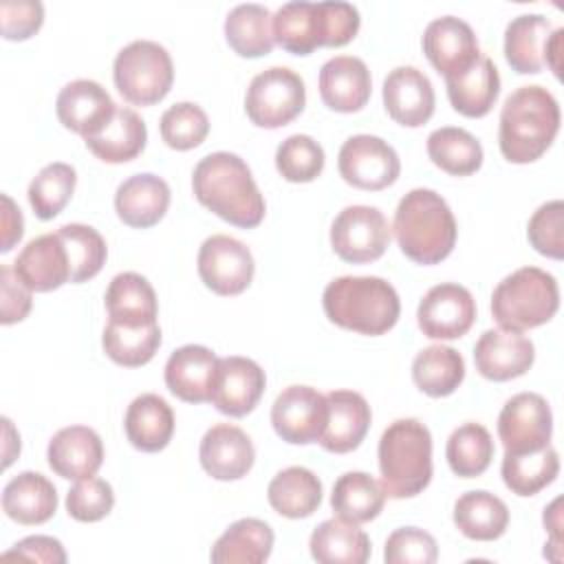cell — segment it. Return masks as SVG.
<instances>
[{"label": "cell", "instance_id": "39", "mask_svg": "<svg viewBox=\"0 0 564 564\" xmlns=\"http://www.w3.org/2000/svg\"><path fill=\"white\" fill-rule=\"evenodd\" d=\"M271 11L264 4L247 2L234 7L225 18L227 44L240 57H262L273 48Z\"/></svg>", "mask_w": 564, "mask_h": 564}, {"label": "cell", "instance_id": "29", "mask_svg": "<svg viewBox=\"0 0 564 564\" xmlns=\"http://www.w3.org/2000/svg\"><path fill=\"white\" fill-rule=\"evenodd\" d=\"M126 436L141 452H161L174 434V412L159 394L145 392L132 399L123 419Z\"/></svg>", "mask_w": 564, "mask_h": 564}, {"label": "cell", "instance_id": "49", "mask_svg": "<svg viewBox=\"0 0 564 564\" xmlns=\"http://www.w3.org/2000/svg\"><path fill=\"white\" fill-rule=\"evenodd\" d=\"M115 494L104 478H82L66 494V511L77 522H97L112 511Z\"/></svg>", "mask_w": 564, "mask_h": 564}, {"label": "cell", "instance_id": "37", "mask_svg": "<svg viewBox=\"0 0 564 564\" xmlns=\"http://www.w3.org/2000/svg\"><path fill=\"white\" fill-rule=\"evenodd\" d=\"M454 524L469 540L491 542L507 531L509 509L485 489L467 491L454 502Z\"/></svg>", "mask_w": 564, "mask_h": 564}, {"label": "cell", "instance_id": "14", "mask_svg": "<svg viewBox=\"0 0 564 564\" xmlns=\"http://www.w3.org/2000/svg\"><path fill=\"white\" fill-rule=\"evenodd\" d=\"M328 416L326 394L311 386L284 388L271 405V423L275 434L291 445L317 443Z\"/></svg>", "mask_w": 564, "mask_h": 564}, {"label": "cell", "instance_id": "12", "mask_svg": "<svg viewBox=\"0 0 564 564\" xmlns=\"http://www.w3.org/2000/svg\"><path fill=\"white\" fill-rule=\"evenodd\" d=\"M553 414L546 399L538 392L513 394L500 410L498 436L505 454L538 452L551 443Z\"/></svg>", "mask_w": 564, "mask_h": 564}, {"label": "cell", "instance_id": "51", "mask_svg": "<svg viewBox=\"0 0 564 564\" xmlns=\"http://www.w3.org/2000/svg\"><path fill=\"white\" fill-rule=\"evenodd\" d=\"M386 564H434L438 560L436 540L419 527L394 529L383 549Z\"/></svg>", "mask_w": 564, "mask_h": 564}, {"label": "cell", "instance_id": "24", "mask_svg": "<svg viewBox=\"0 0 564 564\" xmlns=\"http://www.w3.org/2000/svg\"><path fill=\"white\" fill-rule=\"evenodd\" d=\"M372 90V77L364 59L335 55L319 68V97L335 112L361 110Z\"/></svg>", "mask_w": 564, "mask_h": 564}, {"label": "cell", "instance_id": "44", "mask_svg": "<svg viewBox=\"0 0 564 564\" xmlns=\"http://www.w3.org/2000/svg\"><path fill=\"white\" fill-rule=\"evenodd\" d=\"M494 449V438L485 425L463 423L449 434L445 456L456 476L476 478L491 465Z\"/></svg>", "mask_w": 564, "mask_h": 564}, {"label": "cell", "instance_id": "9", "mask_svg": "<svg viewBox=\"0 0 564 564\" xmlns=\"http://www.w3.org/2000/svg\"><path fill=\"white\" fill-rule=\"evenodd\" d=\"M304 79L286 66H271L258 73L245 95V110L251 123L269 130L291 123L304 110Z\"/></svg>", "mask_w": 564, "mask_h": 564}, {"label": "cell", "instance_id": "57", "mask_svg": "<svg viewBox=\"0 0 564 564\" xmlns=\"http://www.w3.org/2000/svg\"><path fill=\"white\" fill-rule=\"evenodd\" d=\"M562 505V498H555L546 509H544V527L551 531V542L553 546L560 549V511L557 507Z\"/></svg>", "mask_w": 564, "mask_h": 564}, {"label": "cell", "instance_id": "23", "mask_svg": "<svg viewBox=\"0 0 564 564\" xmlns=\"http://www.w3.org/2000/svg\"><path fill=\"white\" fill-rule=\"evenodd\" d=\"M328 416L319 445L330 454H346L361 445L368 434L372 412L368 401L352 390H333L326 394Z\"/></svg>", "mask_w": 564, "mask_h": 564}, {"label": "cell", "instance_id": "48", "mask_svg": "<svg viewBox=\"0 0 564 564\" xmlns=\"http://www.w3.org/2000/svg\"><path fill=\"white\" fill-rule=\"evenodd\" d=\"M159 130L163 141L172 150H192L198 148L207 132H209V119L207 112L194 104V101H178L170 106L159 121Z\"/></svg>", "mask_w": 564, "mask_h": 564}, {"label": "cell", "instance_id": "30", "mask_svg": "<svg viewBox=\"0 0 564 564\" xmlns=\"http://www.w3.org/2000/svg\"><path fill=\"white\" fill-rule=\"evenodd\" d=\"M106 308L110 322L143 326L156 322L159 302L152 284L134 271L117 273L106 289Z\"/></svg>", "mask_w": 564, "mask_h": 564}, {"label": "cell", "instance_id": "41", "mask_svg": "<svg viewBox=\"0 0 564 564\" xmlns=\"http://www.w3.org/2000/svg\"><path fill=\"white\" fill-rule=\"evenodd\" d=\"M427 156L452 176H471L482 165V145L471 132L443 126L427 137Z\"/></svg>", "mask_w": 564, "mask_h": 564}, {"label": "cell", "instance_id": "11", "mask_svg": "<svg viewBox=\"0 0 564 564\" xmlns=\"http://www.w3.org/2000/svg\"><path fill=\"white\" fill-rule=\"evenodd\" d=\"M339 176L366 192H379L399 178L401 161L397 150L375 134H355L346 139L337 154Z\"/></svg>", "mask_w": 564, "mask_h": 564}, {"label": "cell", "instance_id": "15", "mask_svg": "<svg viewBox=\"0 0 564 564\" xmlns=\"http://www.w3.org/2000/svg\"><path fill=\"white\" fill-rule=\"evenodd\" d=\"M476 319V302L471 293L456 282L432 286L416 308V322L430 339H458Z\"/></svg>", "mask_w": 564, "mask_h": 564}, {"label": "cell", "instance_id": "13", "mask_svg": "<svg viewBox=\"0 0 564 564\" xmlns=\"http://www.w3.org/2000/svg\"><path fill=\"white\" fill-rule=\"evenodd\" d=\"M196 267L205 286L218 295L242 293L251 284L256 271L249 247L225 234L209 236L200 245Z\"/></svg>", "mask_w": 564, "mask_h": 564}, {"label": "cell", "instance_id": "10", "mask_svg": "<svg viewBox=\"0 0 564 564\" xmlns=\"http://www.w3.org/2000/svg\"><path fill=\"white\" fill-rule=\"evenodd\" d=\"M390 245V225L386 216L370 205L344 207L330 225L333 251L350 264L379 260Z\"/></svg>", "mask_w": 564, "mask_h": 564}, {"label": "cell", "instance_id": "58", "mask_svg": "<svg viewBox=\"0 0 564 564\" xmlns=\"http://www.w3.org/2000/svg\"><path fill=\"white\" fill-rule=\"evenodd\" d=\"M2 423H4V432H7L4 467H9V465H11V460H13V452H9V445H11V443H20V436H13V425H11V421H9V419H2ZM15 454H20V447H15Z\"/></svg>", "mask_w": 564, "mask_h": 564}, {"label": "cell", "instance_id": "2", "mask_svg": "<svg viewBox=\"0 0 564 564\" xmlns=\"http://www.w3.org/2000/svg\"><path fill=\"white\" fill-rule=\"evenodd\" d=\"M560 104L538 84L516 88L502 104L498 145L509 163H533L560 130Z\"/></svg>", "mask_w": 564, "mask_h": 564}, {"label": "cell", "instance_id": "4", "mask_svg": "<svg viewBox=\"0 0 564 564\" xmlns=\"http://www.w3.org/2000/svg\"><path fill=\"white\" fill-rule=\"evenodd\" d=\"M399 249L416 264H438L456 245V218L447 200L434 189H410L394 212Z\"/></svg>", "mask_w": 564, "mask_h": 564}, {"label": "cell", "instance_id": "16", "mask_svg": "<svg viewBox=\"0 0 564 564\" xmlns=\"http://www.w3.org/2000/svg\"><path fill=\"white\" fill-rule=\"evenodd\" d=\"M423 53L445 79H454L476 64L480 46L474 29L465 20L441 15L423 31Z\"/></svg>", "mask_w": 564, "mask_h": 564}, {"label": "cell", "instance_id": "54", "mask_svg": "<svg viewBox=\"0 0 564 564\" xmlns=\"http://www.w3.org/2000/svg\"><path fill=\"white\" fill-rule=\"evenodd\" d=\"M11 557H22L29 562H46V564H64L66 562L62 542L51 535H29V538L20 540L18 544H13V549L2 553V560H11Z\"/></svg>", "mask_w": 564, "mask_h": 564}, {"label": "cell", "instance_id": "8", "mask_svg": "<svg viewBox=\"0 0 564 564\" xmlns=\"http://www.w3.org/2000/svg\"><path fill=\"white\" fill-rule=\"evenodd\" d=\"M112 79L126 101L134 106H152L172 88V57L159 42L134 40L117 53Z\"/></svg>", "mask_w": 564, "mask_h": 564}, {"label": "cell", "instance_id": "53", "mask_svg": "<svg viewBox=\"0 0 564 564\" xmlns=\"http://www.w3.org/2000/svg\"><path fill=\"white\" fill-rule=\"evenodd\" d=\"M0 289H2V311L0 322L4 326L22 322L31 311V289L15 275L13 267H0Z\"/></svg>", "mask_w": 564, "mask_h": 564}, {"label": "cell", "instance_id": "33", "mask_svg": "<svg viewBox=\"0 0 564 564\" xmlns=\"http://www.w3.org/2000/svg\"><path fill=\"white\" fill-rule=\"evenodd\" d=\"M308 549L311 557L322 564H364L370 557L368 535L341 518L319 522L311 533Z\"/></svg>", "mask_w": 564, "mask_h": 564}, {"label": "cell", "instance_id": "34", "mask_svg": "<svg viewBox=\"0 0 564 564\" xmlns=\"http://www.w3.org/2000/svg\"><path fill=\"white\" fill-rule=\"evenodd\" d=\"M549 18L540 13L516 15L505 29V59L520 75H535L544 68V44L551 35Z\"/></svg>", "mask_w": 564, "mask_h": 564}, {"label": "cell", "instance_id": "6", "mask_svg": "<svg viewBox=\"0 0 564 564\" xmlns=\"http://www.w3.org/2000/svg\"><path fill=\"white\" fill-rule=\"evenodd\" d=\"M379 471L386 496L414 498L432 480V434L419 419H397L379 438Z\"/></svg>", "mask_w": 564, "mask_h": 564}, {"label": "cell", "instance_id": "26", "mask_svg": "<svg viewBox=\"0 0 564 564\" xmlns=\"http://www.w3.org/2000/svg\"><path fill=\"white\" fill-rule=\"evenodd\" d=\"M216 368L218 357L214 350L200 344H185L176 348L165 364V386L185 403L209 401Z\"/></svg>", "mask_w": 564, "mask_h": 564}, {"label": "cell", "instance_id": "40", "mask_svg": "<svg viewBox=\"0 0 564 564\" xmlns=\"http://www.w3.org/2000/svg\"><path fill=\"white\" fill-rule=\"evenodd\" d=\"M412 379L427 397H447L465 379V361L452 346H427L412 361Z\"/></svg>", "mask_w": 564, "mask_h": 564}, {"label": "cell", "instance_id": "17", "mask_svg": "<svg viewBox=\"0 0 564 564\" xmlns=\"http://www.w3.org/2000/svg\"><path fill=\"white\" fill-rule=\"evenodd\" d=\"M264 386V370L253 359L238 355L223 357L218 359L209 401L227 416H245L258 405Z\"/></svg>", "mask_w": 564, "mask_h": 564}, {"label": "cell", "instance_id": "56", "mask_svg": "<svg viewBox=\"0 0 564 564\" xmlns=\"http://www.w3.org/2000/svg\"><path fill=\"white\" fill-rule=\"evenodd\" d=\"M562 37H564V29L557 26L551 31L546 44H544V64L555 73V77L562 75Z\"/></svg>", "mask_w": 564, "mask_h": 564}, {"label": "cell", "instance_id": "43", "mask_svg": "<svg viewBox=\"0 0 564 564\" xmlns=\"http://www.w3.org/2000/svg\"><path fill=\"white\" fill-rule=\"evenodd\" d=\"M500 471L507 489L516 496H535L557 478L560 456L551 443L538 452L505 454Z\"/></svg>", "mask_w": 564, "mask_h": 564}, {"label": "cell", "instance_id": "22", "mask_svg": "<svg viewBox=\"0 0 564 564\" xmlns=\"http://www.w3.org/2000/svg\"><path fill=\"white\" fill-rule=\"evenodd\" d=\"M13 271L35 293H48L70 282V260L59 234H44L29 240L18 253Z\"/></svg>", "mask_w": 564, "mask_h": 564}, {"label": "cell", "instance_id": "46", "mask_svg": "<svg viewBox=\"0 0 564 564\" xmlns=\"http://www.w3.org/2000/svg\"><path fill=\"white\" fill-rule=\"evenodd\" d=\"M57 234L64 240V247L68 251L73 284L86 282L104 269L108 247L95 227L82 225V223H68L59 227Z\"/></svg>", "mask_w": 564, "mask_h": 564}, {"label": "cell", "instance_id": "32", "mask_svg": "<svg viewBox=\"0 0 564 564\" xmlns=\"http://www.w3.org/2000/svg\"><path fill=\"white\" fill-rule=\"evenodd\" d=\"M445 88L449 104L456 112L478 119L494 108L500 95V75L496 64L480 53V57L467 73L454 79H445Z\"/></svg>", "mask_w": 564, "mask_h": 564}, {"label": "cell", "instance_id": "5", "mask_svg": "<svg viewBox=\"0 0 564 564\" xmlns=\"http://www.w3.org/2000/svg\"><path fill=\"white\" fill-rule=\"evenodd\" d=\"M322 304L333 324L370 337L388 333L401 313L399 293L377 275H341L328 282Z\"/></svg>", "mask_w": 564, "mask_h": 564}, {"label": "cell", "instance_id": "38", "mask_svg": "<svg viewBox=\"0 0 564 564\" xmlns=\"http://www.w3.org/2000/svg\"><path fill=\"white\" fill-rule=\"evenodd\" d=\"M386 505V491L381 482H377L366 471H346L341 474L330 494V507L337 518L364 524L375 520Z\"/></svg>", "mask_w": 564, "mask_h": 564}, {"label": "cell", "instance_id": "52", "mask_svg": "<svg viewBox=\"0 0 564 564\" xmlns=\"http://www.w3.org/2000/svg\"><path fill=\"white\" fill-rule=\"evenodd\" d=\"M0 18L4 40H26L40 31L44 7L37 0H4L0 4Z\"/></svg>", "mask_w": 564, "mask_h": 564}, {"label": "cell", "instance_id": "31", "mask_svg": "<svg viewBox=\"0 0 564 564\" xmlns=\"http://www.w3.org/2000/svg\"><path fill=\"white\" fill-rule=\"evenodd\" d=\"M84 141L97 159L106 163H128L143 152L148 128L132 108L117 106L115 117L97 134Z\"/></svg>", "mask_w": 564, "mask_h": 564}, {"label": "cell", "instance_id": "50", "mask_svg": "<svg viewBox=\"0 0 564 564\" xmlns=\"http://www.w3.org/2000/svg\"><path fill=\"white\" fill-rule=\"evenodd\" d=\"M527 236L538 253L560 260L564 256V203L555 198L540 205L529 218Z\"/></svg>", "mask_w": 564, "mask_h": 564}, {"label": "cell", "instance_id": "28", "mask_svg": "<svg viewBox=\"0 0 564 564\" xmlns=\"http://www.w3.org/2000/svg\"><path fill=\"white\" fill-rule=\"evenodd\" d=\"M2 511L24 527L44 524L57 511V489L37 471H22L4 485Z\"/></svg>", "mask_w": 564, "mask_h": 564}, {"label": "cell", "instance_id": "36", "mask_svg": "<svg viewBox=\"0 0 564 564\" xmlns=\"http://www.w3.org/2000/svg\"><path fill=\"white\" fill-rule=\"evenodd\" d=\"M267 498L273 511L284 518H308L313 511H317L322 502V482L311 469L293 465L271 478L267 487Z\"/></svg>", "mask_w": 564, "mask_h": 564}, {"label": "cell", "instance_id": "47", "mask_svg": "<svg viewBox=\"0 0 564 564\" xmlns=\"http://www.w3.org/2000/svg\"><path fill=\"white\" fill-rule=\"evenodd\" d=\"M324 148L308 134H291L275 150V167L291 183H311L324 170Z\"/></svg>", "mask_w": 564, "mask_h": 564}, {"label": "cell", "instance_id": "18", "mask_svg": "<svg viewBox=\"0 0 564 564\" xmlns=\"http://www.w3.org/2000/svg\"><path fill=\"white\" fill-rule=\"evenodd\" d=\"M535 359V346L518 330L489 328L474 346L476 370L489 381H509L522 377Z\"/></svg>", "mask_w": 564, "mask_h": 564}, {"label": "cell", "instance_id": "19", "mask_svg": "<svg viewBox=\"0 0 564 564\" xmlns=\"http://www.w3.org/2000/svg\"><path fill=\"white\" fill-rule=\"evenodd\" d=\"M115 110L117 104L108 90L93 79L68 82L55 99L59 123L84 139L97 134L115 117Z\"/></svg>", "mask_w": 564, "mask_h": 564}, {"label": "cell", "instance_id": "42", "mask_svg": "<svg viewBox=\"0 0 564 564\" xmlns=\"http://www.w3.org/2000/svg\"><path fill=\"white\" fill-rule=\"evenodd\" d=\"M104 352L123 368L145 366L161 346V328L156 322L143 326H126L110 322L101 335Z\"/></svg>", "mask_w": 564, "mask_h": 564}, {"label": "cell", "instance_id": "55", "mask_svg": "<svg viewBox=\"0 0 564 564\" xmlns=\"http://www.w3.org/2000/svg\"><path fill=\"white\" fill-rule=\"evenodd\" d=\"M24 231V218L20 207L11 200V196L2 194V247L0 251L7 253L20 238Z\"/></svg>", "mask_w": 564, "mask_h": 564}, {"label": "cell", "instance_id": "3", "mask_svg": "<svg viewBox=\"0 0 564 564\" xmlns=\"http://www.w3.org/2000/svg\"><path fill=\"white\" fill-rule=\"evenodd\" d=\"M361 18L355 4L341 0L282 4L273 18V42L286 53L308 55L319 46H344L359 31Z\"/></svg>", "mask_w": 564, "mask_h": 564}, {"label": "cell", "instance_id": "7", "mask_svg": "<svg viewBox=\"0 0 564 564\" xmlns=\"http://www.w3.org/2000/svg\"><path fill=\"white\" fill-rule=\"evenodd\" d=\"M557 308V280L540 267H522L509 273L491 293V315L507 330L522 333L542 326Z\"/></svg>", "mask_w": 564, "mask_h": 564}, {"label": "cell", "instance_id": "45", "mask_svg": "<svg viewBox=\"0 0 564 564\" xmlns=\"http://www.w3.org/2000/svg\"><path fill=\"white\" fill-rule=\"evenodd\" d=\"M77 183V172L73 165L55 161L44 165L37 176L29 183V203L40 220L55 218L70 200Z\"/></svg>", "mask_w": 564, "mask_h": 564}, {"label": "cell", "instance_id": "20", "mask_svg": "<svg viewBox=\"0 0 564 564\" xmlns=\"http://www.w3.org/2000/svg\"><path fill=\"white\" fill-rule=\"evenodd\" d=\"M434 86L416 66H397L383 79V106L388 115L405 126L419 128L434 115Z\"/></svg>", "mask_w": 564, "mask_h": 564}, {"label": "cell", "instance_id": "27", "mask_svg": "<svg viewBox=\"0 0 564 564\" xmlns=\"http://www.w3.org/2000/svg\"><path fill=\"white\" fill-rule=\"evenodd\" d=\"M170 207V185L152 174L141 172L126 178L115 192L117 216L134 229H148L156 225Z\"/></svg>", "mask_w": 564, "mask_h": 564}, {"label": "cell", "instance_id": "35", "mask_svg": "<svg viewBox=\"0 0 564 564\" xmlns=\"http://www.w3.org/2000/svg\"><path fill=\"white\" fill-rule=\"evenodd\" d=\"M273 529L258 518H240L214 542L212 562L216 564H260L273 551Z\"/></svg>", "mask_w": 564, "mask_h": 564}, {"label": "cell", "instance_id": "25", "mask_svg": "<svg viewBox=\"0 0 564 564\" xmlns=\"http://www.w3.org/2000/svg\"><path fill=\"white\" fill-rule=\"evenodd\" d=\"M48 467L66 478L82 480L95 476L104 463V445L99 434L88 425H68L53 434L46 447Z\"/></svg>", "mask_w": 564, "mask_h": 564}, {"label": "cell", "instance_id": "1", "mask_svg": "<svg viewBox=\"0 0 564 564\" xmlns=\"http://www.w3.org/2000/svg\"><path fill=\"white\" fill-rule=\"evenodd\" d=\"M192 189L200 205L234 227L251 229L264 218L267 205L251 170L234 152L203 156L194 167Z\"/></svg>", "mask_w": 564, "mask_h": 564}, {"label": "cell", "instance_id": "21", "mask_svg": "<svg viewBox=\"0 0 564 564\" xmlns=\"http://www.w3.org/2000/svg\"><path fill=\"white\" fill-rule=\"evenodd\" d=\"M203 469L216 480H240L256 460V449L245 430L231 423L212 425L198 447Z\"/></svg>", "mask_w": 564, "mask_h": 564}]
</instances>
